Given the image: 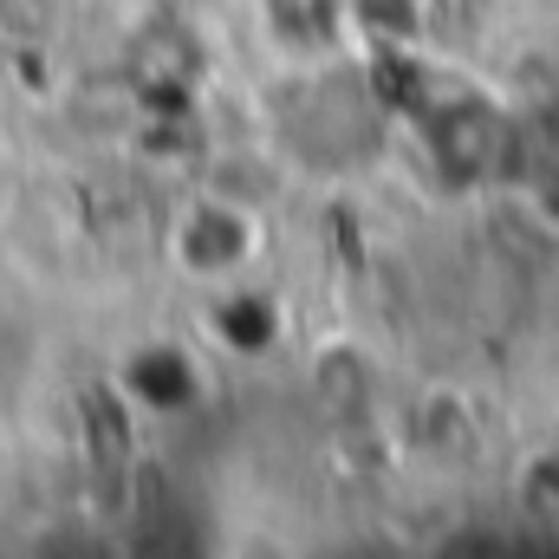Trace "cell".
<instances>
[]
</instances>
